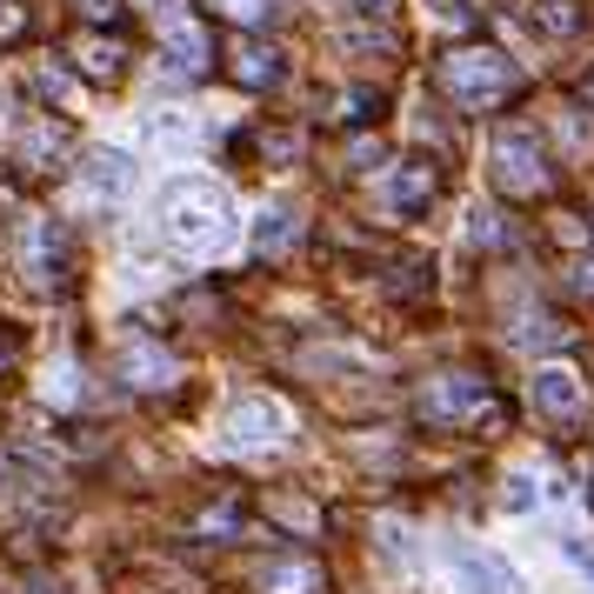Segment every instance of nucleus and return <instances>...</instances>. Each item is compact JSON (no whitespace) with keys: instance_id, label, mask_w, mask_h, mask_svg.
<instances>
[{"instance_id":"obj_1","label":"nucleus","mask_w":594,"mask_h":594,"mask_svg":"<svg viewBox=\"0 0 594 594\" xmlns=\"http://www.w3.org/2000/svg\"><path fill=\"white\" fill-rule=\"evenodd\" d=\"M160 214H167L160 221L167 240L188 247V254H221L234 240V208H227V194L214 181H167L160 188Z\"/></svg>"},{"instance_id":"obj_2","label":"nucleus","mask_w":594,"mask_h":594,"mask_svg":"<svg viewBox=\"0 0 594 594\" xmlns=\"http://www.w3.org/2000/svg\"><path fill=\"white\" fill-rule=\"evenodd\" d=\"M441 80H448V94H455V101L487 108V101H501L507 88H515V67H507L501 54H487V47H468V54H448Z\"/></svg>"},{"instance_id":"obj_3","label":"nucleus","mask_w":594,"mask_h":594,"mask_svg":"<svg viewBox=\"0 0 594 594\" xmlns=\"http://www.w3.org/2000/svg\"><path fill=\"white\" fill-rule=\"evenodd\" d=\"M494 181L507 188V194H541L548 188V160H541V147H535V134H501L494 141Z\"/></svg>"},{"instance_id":"obj_4","label":"nucleus","mask_w":594,"mask_h":594,"mask_svg":"<svg viewBox=\"0 0 594 594\" xmlns=\"http://www.w3.org/2000/svg\"><path fill=\"white\" fill-rule=\"evenodd\" d=\"M448 568H455V581H461L468 594H522V574L507 568L501 554H487V548L455 541V548H448Z\"/></svg>"},{"instance_id":"obj_5","label":"nucleus","mask_w":594,"mask_h":594,"mask_svg":"<svg viewBox=\"0 0 594 594\" xmlns=\"http://www.w3.org/2000/svg\"><path fill=\"white\" fill-rule=\"evenodd\" d=\"M481 401H487V388H481L474 374H441V381H428V414H435V421H468V414H481Z\"/></svg>"},{"instance_id":"obj_6","label":"nucleus","mask_w":594,"mask_h":594,"mask_svg":"<svg viewBox=\"0 0 594 594\" xmlns=\"http://www.w3.org/2000/svg\"><path fill=\"white\" fill-rule=\"evenodd\" d=\"M208 60H214V41H208L194 21H175V27H167V67H175V80L208 74Z\"/></svg>"},{"instance_id":"obj_7","label":"nucleus","mask_w":594,"mask_h":594,"mask_svg":"<svg viewBox=\"0 0 594 594\" xmlns=\"http://www.w3.org/2000/svg\"><path fill=\"white\" fill-rule=\"evenodd\" d=\"M281 435V407H268V401H240L234 414H227V441L234 448H261V441H274Z\"/></svg>"},{"instance_id":"obj_8","label":"nucleus","mask_w":594,"mask_h":594,"mask_svg":"<svg viewBox=\"0 0 594 594\" xmlns=\"http://www.w3.org/2000/svg\"><path fill=\"white\" fill-rule=\"evenodd\" d=\"M535 401H541V414H581V381L568 368H541L535 374Z\"/></svg>"},{"instance_id":"obj_9","label":"nucleus","mask_w":594,"mask_h":594,"mask_svg":"<svg viewBox=\"0 0 594 594\" xmlns=\"http://www.w3.org/2000/svg\"><path fill=\"white\" fill-rule=\"evenodd\" d=\"M428 194H435V167H428V160H401V175L388 181V201L414 214V208L428 201Z\"/></svg>"},{"instance_id":"obj_10","label":"nucleus","mask_w":594,"mask_h":594,"mask_svg":"<svg viewBox=\"0 0 594 594\" xmlns=\"http://www.w3.org/2000/svg\"><path fill=\"white\" fill-rule=\"evenodd\" d=\"M88 188L114 201V194L127 188V154H94V160H88Z\"/></svg>"},{"instance_id":"obj_11","label":"nucleus","mask_w":594,"mask_h":594,"mask_svg":"<svg viewBox=\"0 0 594 594\" xmlns=\"http://www.w3.org/2000/svg\"><path fill=\"white\" fill-rule=\"evenodd\" d=\"M321 587V574L307 568V561H281V568H268V594H314Z\"/></svg>"},{"instance_id":"obj_12","label":"nucleus","mask_w":594,"mask_h":594,"mask_svg":"<svg viewBox=\"0 0 594 594\" xmlns=\"http://www.w3.org/2000/svg\"><path fill=\"white\" fill-rule=\"evenodd\" d=\"M288 221H294V214H288V208H274V214H261V227H254V247H261V254H268V247H281V240H288V234H294V227H288Z\"/></svg>"},{"instance_id":"obj_13","label":"nucleus","mask_w":594,"mask_h":594,"mask_svg":"<svg viewBox=\"0 0 594 594\" xmlns=\"http://www.w3.org/2000/svg\"><path fill=\"white\" fill-rule=\"evenodd\" d=\"M507 507H535V474H515V481H507Z\"/></svg>"},{"instance_id":"obj_14","label":"nucleus","mask_w":594,"mask_h":594,"mask_svg":"<svg viewBox=\"0 0 594 594\" xmlns=\"http://www.w3.org/2000/svg\"><path fill=\"white\" fill-rule=\"evenodd\" d=\"M227 14H234V21H261L268 0H227Z\"/></svg>"},{"instance_id":"obj_15","label":"nucleus","mask_w":594,"mask_h":594,"mask_svg":"<svg viewBox=\"0 0 594 594\" xmlns=\"http://www.w3.org/2000/svg\"><path fill=\"white\" fill-rule=\"evenodd\" d=\"M80 14H94V21L108 14V21H114V14H121V0H80Z\"/></svg>"},{"instance_id":"obj_16","label":"nucleus","mask_w":594,"mask_h":594,"mask_svg":"<svg viewBox=\"0 0 594 594\" xmlns=\"http://www.w3.org/2000/svg\"><path fill=\"white\" fill-rule=\"evenodd\" d=\"M574 561H581V568H587V581H594V554H587V548H574Z\"/></svg>"},{"instance_id":"obj_17","label":"nucleus","mask_w":594,"mask_h":594,"mask_svg":"<svg viewBox=\"0 0 594 594\" xmlns=\"http://www.w3.org/2000/svg\"><path fill=\"white\" fill-rule=\"evenodd\" d=\"M587 101H594V74H587Z\"/></svg>"}]
</instances>
